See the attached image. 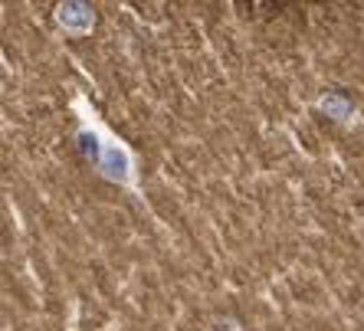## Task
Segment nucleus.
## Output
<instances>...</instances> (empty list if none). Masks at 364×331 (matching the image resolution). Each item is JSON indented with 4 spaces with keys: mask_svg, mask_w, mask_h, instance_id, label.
Segmentation results:
<instances>
[{
    "mask_svg": "<svg viewBox=\"0 0 364 331\" xmlns=\"http://www.w3.org/2000/svg\"><path fill=\"white\" fill-rule=\"evenodd\" d=\"M59 23H63V27H69V30H89L92 17H89L86 7L69 3V7H63V10H59Z\"/></svg>",
    "mask_w": 364,
    "mask_h": 331,
    "instance_id": "f257e3e1",
    "label": "nucleus"
},
{
    "mask_svg": "<svg viewBox=\"0 0 364 331\" xmlns=\"http://www.w3.org/2000/svg\"><path fill=\"white\" fill-rule=\"evenodd\" d=\"M105 164H108V174H112V177H125V174H129V171H125V164H129V161H125V154L115 151V148L105 154Z\"/></svg>",
    "mask_w": 364,
    "mask_h": 331,
    "instance_id": "f03ea898",
    "label": "nucleus"
},
{
    "mask_svg": "<svg viewBox=\"0 0 364 331\" xmlns=\"http://www.w3.org/2000/svg\"><path fill=\"white\" fill-rule=\"evenodd\" d=\"M79 141H82V151L96 158V154H99V138H96V135H89V131H86V135H82V138H79Z\"/></svg>",
    "mask_w": 364,
    "mask_h": 331,
    "instance_id": "7ed1b4c3",
    "label": "nucleus"
}]
</instances>
